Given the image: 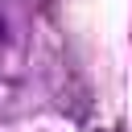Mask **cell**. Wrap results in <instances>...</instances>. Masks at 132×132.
Returning a JSON list of instances; mask_svg holds the SVG:
<instances>
[{
  "mask_svg": "<svg viewBox=\"0 0 132 132\" xmlns=\"http://www.w3.org/2000/svg\"><path fill=\"white\" fill-rule=\"evenodd\" d=\"M0 33H4V25H0Z\"/></svg>",
  "mask_w": 132,
  "mask_h": 132,
  "instance_id": "6da1fadb",
  "label": "cell"
}]
</instances>
